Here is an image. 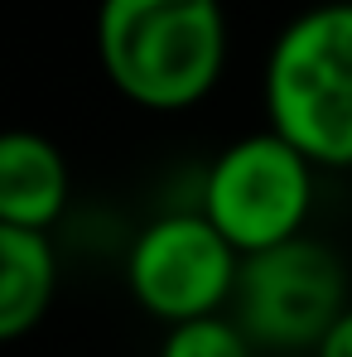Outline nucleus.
I'll return each mask as SVG.
<instances>
[{
	"mask_svg": "<svg viewBox=\"0 0 352 357\" xmlns=\"http://www.w3.org/2000/svg\"><path fill=\"white\" fill-rule=\"evenodd\" d=\"M236 324L266 357H314L348 314V266L319 237H290L241 261Z\"/></svg>",
	"mask_w": 352,
	"mask_h": 357,
	"instance_id": "nucleus-3",
	"label": "nucleus"
},
{
	"mask_svg": "<svg viewBox=\"0 0 352 357\" xmlns=\"http://www.w3.org/2000/svg\"><path fill=\"white\" fill-rule=\"evenodd\" d=\"M314 357H352V309L333 324V333L319 343V353H314Z\"/></svg>",
	"mask_w": 352,
	"mask_h": 357,
	"instance_id": "nucleus-9",
	"label": "nucleus"
},
{
	"mask_svg": "<svg viewBox=\"0 0 352 357\" xmlns=\"http://www.w3.org/2000/svg\"><path fill=\"white\" fill-rule=\"evenodd\" d=\"M160 357H256V343L246 338V328L227 314H208V319H188L164 328Z\"/></svg>",
	"mask_w": 352,
	"mask_h": 357,
	"instance_id": "nucleus-8",
	"label": "nucleus"
},
{
	"mask_svg": "<svg viewBox=\"0 0 352 357\" xmlns=\"http://www.w3.org/2000/svg\"><path fill=\"white\" fill-rule=\"evenodd\" d=\"M314 208V165L280 130L232 140L203 178V218L246 256L304 237Z\"/></svg>",
	"mask_w": 352,
	"mask_h": 357,
	"instance_id": "nucleus-4",
	"label": "nucleus"
},
{
	"mask_svg": "<svg viewBox=\"0 0 352 357\" xmlns=\"http://www.w3.org/2000/svg\"><path fill=\"white\" fill-rule=\"evenodd\" d=\"M266 116L314 169H352V0L309 5L275 34Z\"/></svg>",
	"mask_w": 352,
	"mask_h": 357,
	"instance_id": "nucleus-2",
	"label": "nucleus"
},
{
	"mask_svg": "<svg viewBox=\"0 0 352 357\" xmlns=\"http://www.w3.org/2000/svg\"><path fill=\"white\" fill-rule=\"evenodd\" d=\"M241 280V251L203 213H164L125 256V285L135 304L164 328L222 314Z\"/></svg>",
	"mask_w": 352,
	"mask_h": 357,
	"instance_id": "nucleus-5",
	"label": "nucleus"
},
{
	"mask_svg": "<svg viewBox=\"0 0 352 357\" xmlns=\"http://www.w3.org/2000/svg\"><path fill=\"white\" fill-rule=\"evenodd\" d=\"M92 44L125 102L188 112L227 68V10L222 0H102Z\"/></svg>",
	"mask_w": 352,
	"mask_h": 357,
	"instance_id": "nucleus-1",
	"label": "nucleus"
},
{
	"mask_svg": "<svg viewBox=\"0 0 352 357\" xmlns=\"http://www.w3.org/2000/svg\"><path fill=\"white\" fill-rule=\"evenodd\" d=\"M59 290V256L49 232L0 222V343L34 333Z\"/></svg>",
	"mask_w": 352,
	"mask_h": 357,
	"instance_id": "nucleus-7",
	"label": "nucleus"
},
{
	"mask_svg": "<svg viewBox=\"0 0 352 357\" xmlns=\"http://www.w3.org/2000/svg\"><path fill=\"white\" fill-rule=\"evenodd\" d=\"M72 174L63 150L39 130H0V222L49 232L68 208Z\"/></svg>",
	"mask_w": 352,
	"mask_h": 357,
	"instance_id": "nucleus-6",
	"label": "nucleus"
}]
</instances>
